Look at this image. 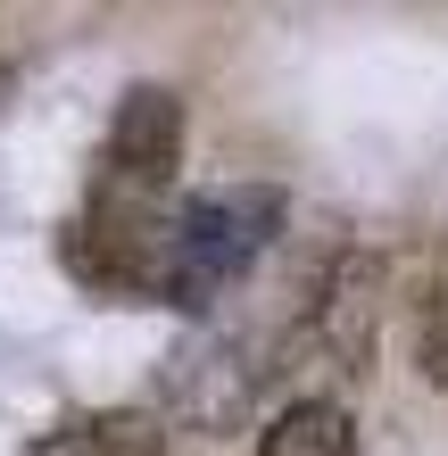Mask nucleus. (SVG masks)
I'll use <instances>...</instances> for the list:
<instances>
[{"mask_svg":"<svg viewBox=\"0 0 448 456\" xmlns=\"http://www.w3.org/2000/svg\"><path fill=\"white\" fill-rule=\"evenodd\" d=\"M274 224H282L274 191H200V200H183L175 232H167V290H158V299L208 307L216 282H232L257 249H266Z\"/></svg>","mask_w":448,"mask_h":456,"instance_id":"1","label":"nucleus"},{"mask_svg":"<svg viewBox=\"0 0 448 456\" xmlns=\"http://www.w3.org/2000/svg\"><path fill=\"white\" fill-rule=\"evenodd\" d=\"M183 167V100L167 84H134L117 100V125H109V158H100V191H125V200H150L175 183Z\"/></svg>","mask_w":448,"mask_h":456,"instance_id":"2","label":"nucleus"},{"mask_svg":"<svg viewBox=\"0 0 448 456\" xmlns=\"http://www.w3.org/2000/svg\"><path fill=\"white\" fill-rule=\"evenodd\" d=\"M374 299H382V265L365 249H340L324 299H315V332L332 340L340 373H374Z\"/></svg>","mask_w":448,"mask_h":456,"instance_id":"3","label":"nucleus"},{"mask_svg":"<svg viewBox=\"0 0 448 456\" xmlns=\"http://www.w3.org/2000/svg\"><path fill=\"white\" fill-rule=\"evenodd\" d=\"M167 398H175V423H191V432H232L249 407V373L224 357V348H183L167 365Z\"/></svg>","mask_w":448,"mask_h":456,"instance_id":"4","label":"nucleus"},{"mask_svg":"<svg viewBox=\"0 0 448 456\" xmlns=\"http://www.w3.org/2000/svg\"><path fill=\"white\" fill-rule=\"evenodd\" d=\"M25 456H167V432L150 415L117 407V415H67L59 432H42Z\"/></svg>","mask_w":448,"mask_h":456,"instance_id":"5","label":"nucleus"},{"mask_svg":"<svg viewBox=\"0 0 448 456\" xmlns=\"http://www.w3.org/2000/svg\"><path fill=\"white\" fill-rule=\"evenodd\" d=\"M257 456H357V423H349V407H332V398H291V407L266 423Z\"/></svg>","mask_w":448,"mask_h":456,"instance_id":"6","label":"nucleus"},{"mask_svg":"<svg viewBox=\"0 0 448 456\" xmlns=\"http://www.w3.org/2000/svg\"><path fill=\"white\" fill-rule=\"evenodd\" d=\"M415 365H424L432 382H448V282L424 290V315H415Z\"/></svg>","mask_w":448,"mask_h":456,"instance_id":"7","label":"nucleus"}]
</instances>
